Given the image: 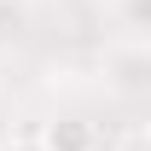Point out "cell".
<instances>
[{
	"label": "cell",
	"mask_w": 151,
	"mask_h": 151,
	"mask_svg": "<svg viewBox=\"0 0 151 151\" xmlns=\"http://www.w3.org/2000/svg\"><path fill=\"white\" fill-rule=\"evenodd\" d=\"M41 139H47V151H105L87 116H52V122H41Z\"/></svg>",
	"instance_id": "6da1fadb"
},
{
	"label": "cell",
	"mask_w": 151,
	"mask_h": 151,
	"mask_svg": "<svg viewBox=\"0 0 151 151\" xmlns=\"http://www.w3.org/2000/svg\"><path fill=\"white\" fill-rule=\"evenodd\" d=\"M111 151H151V128H122L111 139Z\"/></svg>",
	"instance_id": "3957f363"
},
{
	"label": "cell",
	"mask_w": 151,
	"mask_h": 151,
	"mask_svg": "<svg viewBox=\"0 0 151 151\" xmlns=\"http://www.w3.org/2000/svg\"><path fill=\"white\" fill-rule=\"evenodd\" d=\"M116 6H122V18L134 29H151V0H116Z\"/></svg>",
	"instance_id": "277c9868"
},
{
	"label": "cell",
	"mask_w": 151,
	"mask_h": 151,
	"mask_svg": "<svg viewBox=\"0 0 151 151\" xmlns=\"http://www.w3.org/2000/svg\"><path fill=\"white\" fill-rule=\"evenodd\" d=\"M0 151H47V139H41V128H18L0 139Z\"/></svg>",
	"instance_id": "7a4b0ae2"
}]
</instances>
